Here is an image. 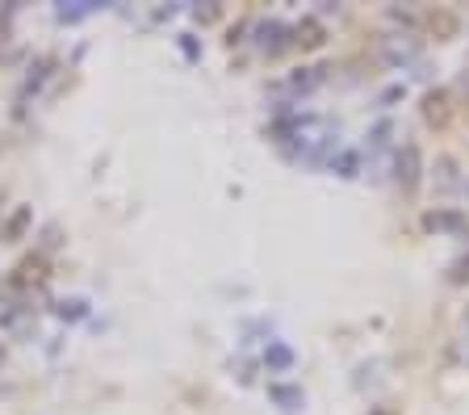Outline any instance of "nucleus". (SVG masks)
<instances>
[{"mask_svg":"<svg viewBox=\"0 0 469 415\" xmlns=\"http://www.w3.org/2000/svg\"><path fill=\"white\" fill-rule=\"evenodd\" d=\"M394 181L402 185V194H415V189H419V181H423V151H419V143H402V147H398Z\"/></svg>","mask_w":469,"mask_h":415,"instance_id":"obj_1","label":"nucleus"},{"mask_svg":"<svg viewBox=\"0 0 469 415\" xmlns=\"http://www.w3.org/2000/svg\"><path fill=\"white\" fill-rule=\"evenodd\" d=\"M419 110H423V122L440 131V126L453 122V93H448V88H432V93H423Z\"/></svg>","mask_w":469,"mask_h":415,"instance_id":"obj_2","label":"nucleus"},{"mask_svg":"<svg viewBox=\"0 0 469 415\" xmlns=\"http://www.w3.org/2000/svg\"><path fill=\"white\" fill-rule=\"evenodd\" d=\"M327 72H331V68H323V63H311V68H298V72H289L281 88H285V93H293V97H306V93H314V88L327 85Z\"/></svg>","mask_w":469,"mask_h":415,"instance_id":"obj_3","label":"nucleus"},{"mask_svg":"<svg viewBox=\"0 0 469 415\" xmlns=\"http://www.w3.org/2000/svg\"><path fill=\"white\" fill-rule=\"evenodd\" d=\"M327 42V25L319 22V17H302L298 25H293V47L302 50H319Z\"/></svg>","mask_w":469,"mask_h":415,"instance_id":"obj_4","label":"nucleus"},{"mask_svg":"<svg viewBox=\"0 0 469 415\" xmlns=\"http://www.w3.org/2000/svg\"><path fill=\"white\" fill-rule=\"evenodd\" d=\"M285 34H293V30H285L281 22L260 25V50H265V55H281V50L289 47V38H285Z\"/></svg>","mask_w":469,"mask_h":415,"instance_id":"obj_5","label":"nucleus"},{"mask_svg":"<svg viewBox=\"0 0 469 415\" xmlns=\"http://www.w3.org/2000/svg\"><path fill=\"white\" fill-rule=\"evenodd\" d=\"M265 365H268V374H285V369H293V348L289 344H268V353H265Z\"/></svg>","mask_w":469,"mask_h":415,"instance_id":"obj_6","label":"nucleus"},{"mask_svg":"<svg viewBox=\"0 0 469 415\" xmlns=\"http://www.w3.org/2000/svg\"><path fill=\"white\" fill-rule=\"evenodd\" d=\"M268 394H273V403H281L285 411H293V407H302L306 403V394H302V386H268Z\"/></svg>","mask_w":469,"mask_h":415,"instance_id":"obj_7","label":"nucleus"},{"mask_svg":"<svg viewBox=\"0 0 469 415\" xmlns=\"http://www.w3.org/2000/svg\"><path fill=\"white\" fill-rule=\"evenodd\" d=\"M461 214H453V210H436V214H428V219H423V227H428V231H457L461 227Z\"/></svg>","mask_w":469,"mask_h":415,"instance_id":"obj_8","label":"nucleus"},{"mask_svg":"<svg viewBox=\"0 0 469 415\" xmlns=\"http://www.w3.org/2000/svg\"><path fill=\"white\" fill-rule=\"evenodd\" d=\"M356 168H361V156L356 151H336L331 156V172H339V176H356Z\"/></svg>","mask_w":469,"mask_h":415,"instance_id":"obj_9","label":"nucleus"},{"mask_svg":"<svg viewBox=\"0 0 469 415\" xmlns=\"http://www.w3.org/2000/svg\"><path fill=\"white\" fill-rule=\"evenodd\" d=\"M457 17L453 13H432V34H440V38H453L457 34Z\"/></svg>","mask_w":469,"mask_h":415,"instance_id":"obj_10","label":"nucleus"},{"mask_svg":"<svg viewBox=\"0 0 469 415\" xmlns=\"http://www.w3.org/2000/svg\"><path fill=\"white\" fill-rule=\"evenodd\" d=\"M448 281H453V285H469V252L448 269Z\"/></svg>","mask_w":469,"mask_h":415,"instance_id":"obj_11","label":"nucleus"},{"mask_svg":"<svg viewBox=\"0 0 469 415\" xmlns=\"http://www.w3.org/2000/svg\"><path fill=\"white\" fill-rule=\"evenodd\" d=\"M30 277H42V260H25V265H22V269H17V277H13V281H17V285H25V281H30Z\"/></svg>","mask_w":469,"mask_h":415,"instance_id":"obj_12","label":"nucleus"},{"mask_svg":"<svg viewBox=\"0 0 469 415\" xmlns=\"http://www.w3.org/2000/svg\"><path fill=\"white\" fill-rule=\"evenodd\" d=\"M25 222H30V210H17V214H13V219H9V227H5V235H9V239H17V235H22V227H25Z\"/></svg>","mask_w":469,"mask_h":415,"instance_id":"obj_13","label":"nucleus"},{"mask_svg":"<svg viewBox=\"0 0 469 415\" xmlns=\"http://www.w3.org/2000/svg\"><path fill=\"white\" fill-rule=\"evenodd\" d=\"M377 415H385V411H377Z\"/></svg>","mask_w":469,"mask_h":415,"instance_id":"obj_14","label":"nucleus"}]
</instances>
